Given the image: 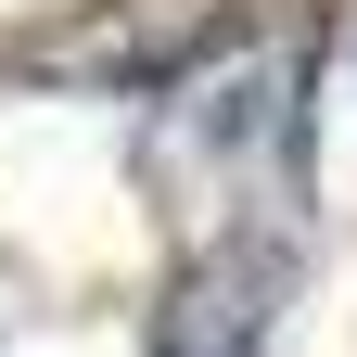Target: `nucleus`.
Instances as JSON below:
<instances>
[{
  "label": "nucleus",
  "mask_w": 357,
  "mask_h": 357,
  "mask_svg": "<svg viewBox=\"0 0 357 357\" xmlns=\"http://www.w3.org/2000/svg\"><path fill=\"white\" fill-rule=\"evenodd\" d=\"M319 0H268V13L204 52L192 77L153 89L141 115V192L166 217V255L217 243H306V192H319Z\"/></svg>",
  "instance_id": "f257e3e1"
},
{
  "label": "nucleus",
  "mask_w": 357,
  "mask_h": 357,
  "mask_svg": "<svg viewBox=\"0 0 357 357\" xmlns=\"http://www.w3.org/2000/svg\"><path fill=\"white\" fill-rule=\"evenodd\" d=\"M294 281H306V243H217V255H166L153 357H268V332H281Z\"/></svg>",
  "instance_id": "7ed1b4c3"
},
{
  "label": "nucleus",
  "mask_w": 357,
  "mask_h": 357,
  "mask_svg": "<svg viewBox=\"0 0 357 357\" xmlns=\"http://www.w3.org/2000/svg\"><path fill=\"white\" fill-rule=\"evenodd\" d=\"M255 13L268 0H77V13L13 38V77L64 89V102H153L166 77H192L204 52H230Z\"/></svg>",
  "instance_id": "f03ea898"
}]
</instances>
